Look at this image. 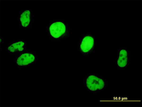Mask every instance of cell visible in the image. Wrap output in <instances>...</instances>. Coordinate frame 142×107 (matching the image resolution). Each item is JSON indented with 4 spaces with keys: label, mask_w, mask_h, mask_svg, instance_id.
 Masks as SVG:
<instances>
[{
    "label": "cell",
    "mask_w": 142,
    "mask_h": 107,
    "mask_svg": "<svg viewBox=\"0 0 142 107\" xmlns=\"http://www.w3.org/2000/svg\"><path fill=\"white\" fill-rule=\"evenodd\" d=\"M31 12L29 10H20L18 15L19 27L23 28L30 27L31 23Z\"/></svg>",
    "instance_id": "cell-5"
},
{
    "label": "cell",
    "mask_w": 142,
    "mask_h": 107,
    "mask_svg": "<svg viewBox=\"0 0 142 107\" xmlns=\"http://www.w3.org/2000/svg\"><path fill=\"white\" fill-rule=\"evenodd\" d=\"M107 84L106 79L99 74L90 75L87 77L86 82L88 90L94 92L103 91L107 87Z\"/></svg>",
    "instance_id": "cell-1"
},
{
    "label": "cell",
    "mask_w": 142,
    "mask_h": 107,
    "mask_svg": "<svg viewBox=\"0 0 142 107\" xmlns=\"http://www.w3.org/2000/svg\"><path fill=\"white\" fill-rule=\"evenodd\" d=\"M117 56L116 60L117 67L120 69L126 68L130 62L131 53L126 46H119L117 48Z\"/></svg>",
    "instance_id": "cell-2"
},
{
    "label": "cell",
    "mask_w": 142,
    "mask_h": 107,
    "mask_svg": "<svg viewBox=\"0 0 142 107\" xmlns=\"http://www.w3.org/2000/svg\"><path fill=\"white\" fill-rule=\"evenodd\" d=\"M33 51L27 50L16 54V62L19 66L27 65L34 62L35 60V56Z\"/></svg>",
    "instance_id": "cell-4"
},
{
    "label": "cell",
    "mask_w": 142,
    "mask_h": 107,
    "mask_svg": "<svg viewBox=\"0 0 142 107\" xmlns=\"http://www.w3.org/2000/svg\"><path fill=\"white\" fill-rule=\"evenodd\" d=\"M6 50L11 54H19L27 50V42L22 39H18L9 43Z\"/></svg>",
    "instance_id": "cell-3"
},
{
    "label": "cell",
    "mask_w": 142,
    "mask_h": 107,
    "mask_svg": "<svg viewBox=\"0 0 142 107\" xmlns=\"http://www.w3.org/2000/svg\"><path fill=\"white\" fill-rule=\"evenodd\" d=\"M94 41L93 36L91 35H88L83 39L80 45V48L84 53L91 51L93 48Z\"/></svg>",
    "instance_id": "cell-7"
},
{
    "label": "cell",
    "mask_w": 142,
    "mask_h": 107,
    "mask_svg": "<svg viewBox=\"0 0 142 107\" xmlns=\"http://www.w3.org/2000/svg\"><path fill=\"white\" fill-rule=\"evenodd\" d=\"M49 30L51 36L53 38H58L65 32V26L63 23L60 22H56L50 25Z\"/></svg>",
    "instance_id": "cell-6"
}]
</instances>
